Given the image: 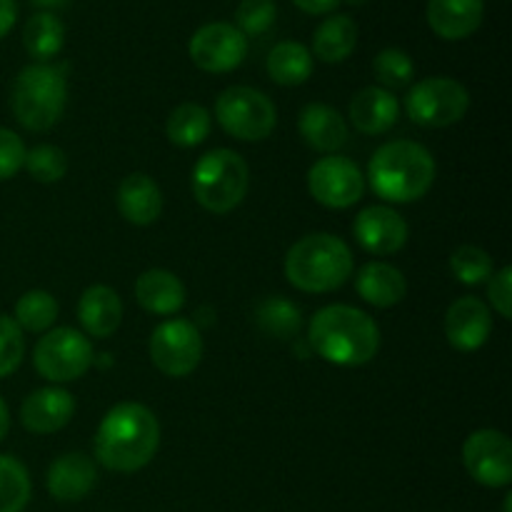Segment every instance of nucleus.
Instances as JSON below:
<instances>
[{
  "label": "nucleus",
  "instance_id": "obj_29",
  "mask_svg": "<svg viewBox=\"0 0 512 512\" xmlns=\"http://www.w3.org/2000/svg\"><path fill=\"white\" fill-rule=\"evenodd\" d=\"M255 320H258L263 333L280 340L295 338V335L300 333V328H303V313H300L298 305L280 298V295L265 298L263 303L258 305V310H255Z\"/></svg>",
  "mask_w": 512,
  "mask_h": 512
},
{
  "label": "nucleus",
  "instance_id": "obj_9",
  "mask_svg": "<svg viewBox=\"0 0 512 512\" xmlns=\"http://www.w3.org/2000/svg\"><path fill=\"white\" fill-rule=\"evenodd\" d=\"M33 363L40 378L50 383H70L83 378L93 365V345L80 330L53 328L38 340Z\"/></svg>",
  "mask_w": 512,
  "mask_h": 512
},
{
  "label": "nucleus",
  "instance_id": "obj_3",
  "mask_svg": "<svg viewBox=\"0 0 512 512\" xmlns=\"http://www.w3.org/2000/svg\"><path fill=\"white\" fill-rule=\"evenodd\" d=\"M368 183L388 203H415L435 183V158L413 140H393L375 150L368 165Z\"/></svg>",
  "mask_w": 512,
  "mask_h": 512
},
{
  "label": "nucleus",
  "instance_id": "obj_41",
  "mask_svg": "<svg viewBox=\"0 0 512 512\" xmlns=\"http://www.w3.org/2000/svg\"><path fill=\"white\" fill-rule=\"evenodd\" d=\"M10 430V413H8V405L3 403V398H0V443H3V438L8 435Z\"/></svg>",
  "mask_w": 512,
  "mask_h": 512
},
{
  "label": "nucleus",
  "instance_id": "obj_35",
  "mask_svg": "<svg viewBox=\"0 0 512 512\" xmlns=\"http://www.w3.org/2000/svg\"><path fill=\"white\" fill-rule=\"evenodd\" d=\"M278 18V5L273 0H240L235 10V28L248 38V35L268 33Z\"/></svg>",
  "mask_w": 512,
  "mask_h": 512
},
{
  "label": "nucleus",
  "instance_id": "obj_25",
  "mask_svg": "<svg viewBox=\"0 0 512 512\" xmlns=\"http://www.w3.org/2000/svg\"><path fill=\"white\" fill-rule=\"evenodd\" d=\"M358 45V25L350 15H330L313 35V53L323 63H343Z\"/></svg>",
  "mask_w": 512,
  "mask_h": 512
},
{
  "label": "nucleus",
  "instance_id": "obj_11",
  "mask_svg": "<svg viewBox=\"0 0 512 512\" xmlns=\"http://www.w3.org/2000/svg\"><path fill=\"white\" fill-rule=\"evenodd\" d=\"M463 463L470 478L485 488H508L512 483V443L493 428L475 430L463 445Z\"/></svg>",
  "mask_w": 512,
  "mask_h": 512
},
{
  "label": "nucleus",
  "instance_id": "obj_19",
  "mask_svg": "<svg viewBox=\"0 0 512 512\" xmlns=\"http://www.w3.org/2000/svg\"><path fill=\"white\" fill-rule=\"evenodd\" d=\"M483 0H428L425 18L443 40H463L483 23Z\"/></svg>",
  "mask_w": 512,
  "mask_h": 512
},
{
  "label": "nucleus",
  "instance_id": "obj_17",
  "mask_svg": "<svg viewBox=\"0 0 512 512\" xmlns=\"http://www.w3.org/2000/svg\"><path fill=\"white\" fill-rule=\"evenodd\" d=\"M95 483H98V470L83 453L60 455L48 470V493L60 503H78L88 498Z\"/></svg>",
  "mask_w": 512,
  "mask_h": 512
},
{
  "label": "nucleus",
  "instance_id": "obj_7",
  "mask_svg": "<svg viewBox=\"0 0 512 512\" xmlns=\"http://www.w3.org/2000/svg\"><path fill=\"white\" fill-rule=\"evenodd\" d=\"M215 118H218L220 128L233 138L258 143L275 130L278 110H275L273 100L260 90L248 88V85H233L215 100Z\"/></svg>",
  "mask_w": 512,
  "mask_h": 512
},
{
  "label": "nucleus",
  "instance_id": "obj_1",
  "mask_svg": "<svg viewBox=\"0 0 512 512\" xmlns=\"http://www.w3.org/2000/svg\"><path fill=\"white\" fill-rule=\"evenodd\" d=\"M160 425L153 410L140 403H120L105 413L95 433V458L113 473H138L155 458Z\"/></svg>",
  "mask_w": 512,
  "mask_h": 512
},
{
  "label": "nucleus",
  "instance_id": "obj_16",
  "mask_svg": "<svg viewBox=\"0 0 512 512\" xmlns=\"http://www.w3.org/2000/svg\"><path fill=\"white\" fill-rule=\"evenodd\" d=\"M75 413V400L63 388H40L23 400L20 420L25 430L35 435L58 433L70 423Z\"/></svg>",
  "mask_w": 512,
  "mask_h": 512
},
{
  "label": "nucleus",
  "instance_id": "obj_32",
  "mask_svg": "<svg viewBox=\"0 0 512 512\" xmlns=\"http://www.w3.org/2000/svg\"><path fill=\"white\" fill-rule=\"evenodd\" d=\"M450 270H453V275L463 285H480L490 280V275L495 273L490 253L478 248V245H460L450 255Z\"/></svg>",
  "mask_w": 512,
  "mask_h": 512
},
{
  "label": "nucleus",
  "instance_id": "obj_22",
  "mask_svg": "<svg viewBox=\"0 0 512 512\" xmlns=\"http://www.w3.org/2000/svg\"><path fill=\"white\" fill-rule=\"evenodd\" d=\"M78 320L93 338H110L123 320V303L108 285H90L78 300Z\"/></svg>",
  "mask_w": 512,
  "mask_h": 512
},
{
  "label": "nucleus",
  "instance_id": "obj_13",
  "mask_svg": "<svg viewBox=\"0 0 512 512\" xmlns=\"http://www.w3.org/2000/svg\"><path fill=\"white\" fill-rule=\"evenodd\" d=\"M190 60L205 73H230L248 55V38L233 23H208L188 43Z\"/></svg>",
  "mask_w": 512,
  "mask_h": 512
},
{
  "label": "nucleus",
  "instance_id": "obj_34",
  "mask_svg": "<svg viewBox=\"0 0 512 512\" xmlns=\"http://www.w3.org/2000/svg\"><path fill=\"white\" fill-rule=\"evenodd\" d=\"M373 70L375 75H378L380 85L393 93V90L410 85V80H413L415 75V63L405 50L385 48L375 55Z\"/></svg>",
  "mask_w": 512,
  "mask_h": 512
},
{
  "label": "nucleus",
  "instance_id": "obj_28",
  "mask_svg": "<svg viewBox=\"0 0 512 512\" xmlns=\"http://www.w3.org/2000/svg\"><path fill=\"white\" fill-rule=\"evenodd\" d=\"M168 140L178 148H195L210 133V113L198 103H183L168 115L165 123Z\"/></svg>",
  "mask_w": 512,
  "mask_h": 512
},
{
  "label": "nucleus",
  "instance_id": "obj_12",
  "mask_svg": "<svg viewBox=\"0 0 512 512\" xmlns=\"http://www.w3.org/2000/svg\"><path fill=\"white\" fill-rule=\"evenodd\" d=\"M308 190L325 208H353L365 193V175L345 155H328L308 170Z\"/></svg>",
  "mask_w": 512,
  "mask_h": 512
},
{
  "label": "nucleus",
  "instance_id": "obj_4",
  "mask_svg": "<svg viewBox=\"0 0 512 512\" xmlns=\"http://www.w3.org/2000/svg\"><path fill=\"white\" fill-rule=\"evenodd\" d=\"M353 275V253L330 233L300 238L285 255V278L303 293H330Z\"/></svg>",
  "mask_w": 512,
  "mask_h": 512
},
{
  "label": "nucleus",
  "instance_id": "obj_14",
  "mask_svg": "<svg viewBox=\"0 0 512 512\" xmlns=\"http://www.w3.org/2000/svg\"><path fill=\"white\" fill-rule=\"evenodd\" d=\"M353 235L365 253L393 255L408 243V223L388 205H370L355 218Z\"/></svg>",
  "mask_w": 512,
  "mask_h": 512
},
{
  "label": "nucleus",
  "instance_id": "obj_26",
  "mask_svg": "<svg viewBox=\"0 0 512 512\" xmlns=\"http://www.w3.org/2000/svg\"><path fill=\"white\" fill-rule=\"evenodd\" d=\"M265 68L278 85H303L313 75V53L298 40H283L270 50Z\"/></svg>",
  "mask_w": 512,
  "mask_h": 512
},
{
  "label": "nucleus",
  "instance_id": "obj_30",
  "mask_svg": "<svg viewBox=\"0 0 512 512\" xmlns=\"http://www.w3.org/2000/svg\"><path fill=\"white\" fill-rule=\"evenodd\" d=\"M15 323L28 333H45L58 320V300L45 290H28L15 303Z\"/></svg>",
  "mask_w": 512,
  "mask_h": 512
},
{
  "label": "nucleus",
  "instance_id": "obj_21",
  "mask_svg": "<svg viewBox=\"0 0 512 512\" xmlns=\"http://www.w3.org/2000/svg\"><path fill=\"white\" fill-rule=\"evenodd\" d=\"M135 300L143 310L153 315H175L185 305V285L170 270H145L135 280Z\"/></svg>",
  "mask_w": 512,
  "mask_h": 512
},
{
  "label": "nucleus",
  "instance_id": "obj_8",
  "mask_svg": "<svg viewBox=\"0 0 512 512\" xmlns=\"http://www.w3.org/2000/svg\"><path fill=\"white\" fill-rule=\"evenodd\" d=\"M470 108V93L453 78H425L405 95V110L410 120L423 128H448L460 123Z\"/></svg>",
  "mask_w": 512,
  "mask_h": 512
},
{
  "label": "nucleus",
  "instance_id": "obj_38",
  "mask_svg": "<svg viewBox=\"0 0 512 512\" xmlns=\"http://www.w3.org/2000/svg\"><path fill=\"white\" fill-rule=\"evenodd\" d=\"M488 298L493 310H498L500 318L510 320L512 318V268L505 265L498 273L490 275L488 283Z\"/></svg>",
  "mask_w": 512,
  "mask_h": 512
},
{
  "label": "nucleus",
  "instance_id": "obj_23",
  "mask_svg": "<svg viewBox=\"0 0 512 512\" xmlns=\"http://www.w3.org/2000/svg\"><path fill=\"white\" fill-rule=\"evenodd\" d=\"M118 210L128 223L153 225L163 213V193L158 183L145 173H133L120 183Z\"/></svg>",
  "mask_w": 512,
  "mask_h": 512
},
{
  "label": "nucleus",
  "instance_id": "obj_2",
  "mask_svg": "<svg viewBox=\"0 0 512 512\" xmlns=\"http://www.w3.org/2000/svg\"><path fill=\"white\" fill-rule=\"evenodd\" d=\"M308 340L325 363L360 368L378 355L380 328L353 305H328L310 320Z\"/></svg>",
  "mask_w": 512,
  "mask_h": 512
},
{
  "label": "nucleus",
  "instance_id": "obj_5",
  "mask_svg": "<svg viewBox=\"0 0 512 512\" xmlns=\"http://www.w3.org/2000/svg\"><path fill=\"white\" fill-rule=\"evenodd\" d=\"M68 83L65 70L50 63L25 65L10 90V108L15 120L30 133H45L65 113Z\"/></svg>",
  "mask_w": 512,
  "mask_h": 512
},
{
  "label": "nucleus",
  "instance_id": "obj_43",
  "mask_svg": "<svg viewBox=\"0 0 512 512\" xmlns=\"http://www.w3.org/2000/svg\"><path fill=\"white\" fill-rule=\"evenodd\" d=\"M345 3L353 5V8H360V5H365V3H368V0H345Z\"/></svg>",
  "mask_w": 512,
  "mask_h": 512
},
{
  "label": "nucleus",
  "instance_id": "obj_33",
  "mask_svg": "<svg viewBox=\"0 0 512 512\" xmlns=\"http://www.w3.org/2000/svg\"><path fill=\"white\" fill-rule=\"evenodd\" d=\"M23 168L38 183H58L68 173V155L58 145H35L33 150H25Z\"/></svg>",
  "mask_w": 512,
  "mask_h": 512
},
{
  "label": "nucleus",
  "instance_id": "obj_24",
  "mask_svg": "<svg viewBox=\"0 0 512 512\" xmlns=\"http://www.w3.org/2000/svg\"><path fill=\"white\" fill-rule=\"evenodd\" d=\"M355 290L373 308H393L408 295V280L395 265L375 260L360 270L355 278Z\"/></svg>",
  "mask_w": 512,
  "mask_h": 512
},
{
  "label": "nucleus",
  "instance_id": "obj_6",
  "mask_svg": "<svg viewBox=\"0 0 512 512\" xmlns=\"http://www.w3.org/2000/svg\"><path fill=\"white\" fill-rule=\"evenodd\" d=\"M193 195L208 213L225 215L238 208L250 188V168L235 150L215 148L193 168Z\"/></svg>",
  "mask_w": 512,
  "mask_h": 512
},
{
  "label": "nucleus",
  "instance_id": "obj_18",
  "mask_svg": "<svg viewBox=\"0 0 512 512\" xmlns=\"http://www.w3.org/2000/svg\"><path fill=\"white\" fill-rule=\"evenodd\" d=\"M348 115L363 135H383L398 123L400 103L390 90L370 85L353 95Z\"/></svg>",
  "mask_w": 512,
  "mask_h": 512
},
{
  "label": "nucleus",
  "instance_id": "obj_40",
  "mask_svg": "<svg viewBox=\"0 0 512 512\" xmlns=\"http://www.w3.org/2000/svg\"><path fill=\"white\" fill-rule=\"evenodd\" d=\"M18 18V5L15 0H0V38L10 33V28L15 25Z\"/></svg>",
  "mask_w": 512,
  "mask_h": 512
},
{
  "label": "nucleus",
  "instance_id": "obj_44",
  "mask_svg": "<svg viewBox=\"0 0 512 512\" xmlns=\"http://www.w3.org/2000/svg\"><path fill=\"white\" fill-rule=\"evenodd\" d=\"M510 503H512V495H505V505H503V512H510Z\"/></svg>",
  "mask_w": 512,
  "mask_h": 512
},
{
  "label": "nucleus",
  "instance_id": "obj_36",
  "mask_svg": "<svg viewBox=\"0 0 512 512\" xmlns=\"http://www.w3.org/2000/svg\"><path fill=\"white\" fill-rule=\"evenodd\" d=\"M25 355L23 330L18 328L10 315H0V378H8L10 373L20 368Z\"/></svg>",
  "mask_w": 512,
  "mask_h": 512
},
{
  "label": "nucleus",
  "instance_id": "obj_42",
  "mask_svg": "<svg viewBox=\"0 0 512 512\" xmlns=\"http://www.w3.org/2000/svg\"><path fill=\"white\" fill-rule=\"evenodd\" d=\"M38 8H43V13H53V8H60L65 5V0H33Z\"/></svg>",
  "mask_w": 512,
  "mask_h": 512
},
{
  "label": "nucleus",
  "instance_id": "obj_15",
  "mask_svg": "<svg viewBox=\"0 0 512 512\" xmlns=\"http://www.w3.org/2000/svg\"><path fill=\"white\" fill-rule=\"evenodd\" d=\"M490 333H493L490 308L473 295L458 298L445 313V338L460 353L480 350L488 343Z\"/></svg>",
  "mask_w": 512,
  "mask_h": 512
},
{
  "label": "nucleus",
  "instance_id": "obj_20",
  "mask_svg": "<svg viewBox=\"0 0 512 512\" xmlns=\"http://www.w3.org/2000/svg\"><path fill=\"white\" fill-rule=\"evenodd\" d=\"M300 135H303L305 143L310 145L318 153H330L343 148L348 143V123H345L343 115L335 108L323 103H310L305 105L303 113L298 120Z\"/></svg>",
  "mask_w": 512,
  "mask_h": 512
},
{
  "label": "nucleus",
  "instance_id": "obj_10",
  "mask_svg": "<svg viewBox=\"0 0 512 512\" xmlns=\"http://www.w3.org/2000/svg\"><path fill=\"white\" fill-rule=\"evenodd\" d=\"M150 360L168 378H185L193 373L203 358L200 330L188 320H165L150 335Z\"/></svg>",
  "mask_w": 512,
  "mask_h": 512
},
{
  "label": "nucleus",
  "instance_id": "obj_27",
  "mask_svg": "<svg viewBox=\"0 0 512 512\" xmlns=\"http://www.w3.org/2000/svg\"><path fill=\"white\" fill-rule=\"evenodd\" d=\"M65 43V25L58 15L53 13H35L30 15L23 28V45L28 55L38 63H48L50 58L63 50Z\"/></svg>",
  "mask_w": 512,
  "mask_h": 512
},
{
  "label": "nucleus",
  "instance_id": "obj_37",
  "mask_svg": "<svg viewBox=\"0 0 512 512\" xmlns=\"http://www.w3.org/2000/svg\"><path fill=\"white\" fill-rule=\"evenodd\" d=\"M25 163V145L13 130L0 128V183L13 178Z\"/></svg>",
  "mask_w": 512,
  "mask_h": 512
},
{
  "label": "nucleus",
  "instance_id": "obj_39",
  "mask_svg": "<svg viewBox=\"0 0 512 512\" xmlns=\"http://www.w3.org/2000/svg\"><path fill=\"white\" fill-rule=\"evenodd\" d=\"M303 13L310 15H325V13H333L338 8L340 0H293Z\"/></svg>",
  "mask_w": 512,
  "mask_h": 512
},
{
  "label": "nucleus",
  "instance_id": "obj_31",
  "mask_svg": "<svg viewBox=\"0 0 512 512\" xmlns=\"http://www.w3.org/2000/svg\"><path fill=\"white\" fill-rule=\"evenodd\" d=\"M30 475L20 460L0 455V512H23L30 500Z\"/></svg>",
  "mask_w": 512,
  "mask_h": 512
}]
</instances>
